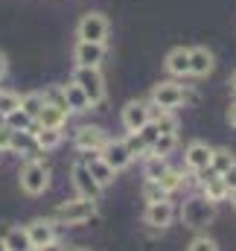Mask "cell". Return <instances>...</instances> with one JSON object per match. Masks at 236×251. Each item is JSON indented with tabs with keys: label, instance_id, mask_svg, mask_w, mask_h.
I'll use <instances>...</instances> for the list:
<instances>
[{
	"label": "cell",
	"instance_id": "cell-1",
	"mask_svg": "<svg viewBox=\"0 0 236 251\" xmlns=\"http://www.w3.org/2000/svg\"><path fill=\"white\" fill-rule=\"evenodd\" d=\"M50 178H53V173L41 158H26L18 173V184L26 196H44L50 190Z\"/></svg>",
	"mask_w": 236,
	"mask_h": 251
},
{
	"label": "cell",
	"instance_id": "cell-2",
	"mask_svg": "<svg viewBox=\"0 0 236 251\" xmlns=\"http://www.w3.org/2000/svg\"><path fill=\"white\" fill-rule=\"evenodd\" d=\"M213 219H216V204L207 201L204 196H189V199L181 204V222H184V228L201 231V228H207Z\"/></svg>",
	"mask_w": 236,
	"mask_h": 251
},
{
	"label": "cell",
	"instance_id": "cell-3",
	"mask_svg": "<svg viewBox=\"0 0 236 251\" xmlns=\"http://www.w3.org/2000/svg\"><path fill=\"white\" fill-rule=\"evenodd\" d=\"M70 82L82 88V94L88 97L91 108H96V105L105 102V94H108V91H105V76L99 73V67H76Z\"/></svg>",
	"mask_w": 236,
	"mask_h": 251
},
{
	"label": "cell",
	"instance_id": "cell-4",
	"mask_svg": "<svg viewBox=\"0 0 236 251\" xmlns=\"http://www.w3.org/2000/svg\"><path fill=\"white\" fill-rule=\"evenodd\" d=\"M59 225H85V222H94L96 219V201L91 199H70V201H61L56 207V216H53Z\"/></svg>",
	"mask_w": 236,
	"mask_h": 251
},
{
	"label": "cell",
	"instance_id": "cell-5",
	"mask_svg": "<svg viewBox=\"0 0 236 251\" xmlns=\"http://www.w3.org/2000/svg\"><path fill=\"white\" fill-rule=\"evenodd\" d=\"M187 100H189V91L184 85H178V82H158L152 88V94H149V102L155 108H164V111H175Z\"/></svg>",
	"mask_w": 236,
	"mask_h": 251
},
{
	"label": "cell",
	"instance_id": "cell-6",
	"mask_svg": "<svg viewBox=\"0 0 236 251\" xmlns=\"http://www.w3.org/2000/svg\"><path fill=\"white\" fill-rule=\"evenodd\" d=\"M108 32H111V24L102 12H88L79 18L76 24V38L79 41H94V44H105L108 41Z\"/></svg>",
	"mask_w": 236,
	"mask_h": 251
},
{
	"label": "cell",
	"instance_id": "cell-7",
	"mask_svg": "<svg viewBox=\"0 0 236 251\" xmlns=\"http://www.w3.org/2000/svg\"><path fill=\"white\" fill-rule=\"evenodd\" d=\"M73 143L82 155H99V149L108 143V134L102 126H79L73 134Z\"/></svg>",
	"mask_w": 236,
	"mask_h": 251
},
{
	"label": "cell",
	"instance_id": "cell-8",
	"mask_svg": "<svg viewBox=\"0 0 236 251\" xmlns=\"http://www.w3.org/2000/svg\"><path fill=\"white\" fill-rule=\"evenodd\" d=\"M70 181H73V187H76V193H79L82 199H91V201H99V199H102V187L91 178L85 161H76V164L70 167Z\"/></svg>",
	"mask_w": 236,
	"mask_h": 251
},
{
	"label": "cell",
	"instance_id": "cell-9",
	"mask_svg": "<svg viewBox=\"0 0 236 251\" xmlns=\"http://www.w3.org/2000/svg\"><path fill=\"white\" fill-rule=\"evenodd\" d=\"M210 158H213V146L204 143V140H192L187 149H184V164L189 173H204L210 170Z\"/></svg>",
	"mask_w": 236,
	"mask_h": 251
},
{
	"label": "cell",
	"instance_id": "cell-10",
	"mask_svg": "<svg viewBox=\"0 0 236 251\" xmlns=\"http://www.w3.org/2000/svg\"><path fill=\"white\" fill-rule=\"evenodd\" d=\"M119 120H122V128H125L128 134L140 131L143 126L149 123V102H143V100H131V102H125Z\"/></svg>",
	"mask_w": 236,
	"mask_h": 251
},
{
	"label": "cell",
	"instance_id": "cell-11",
	"mask_svg": "<svg viewBox=\"0 0 236 251\" xmlns=\"http://www.w3.org/2000/svg\"><path fill=\"white\" fill-rule=\"evenodd\" d=\"M108 56V47L105 44H94V41H76L73 47V59L76 67H99Z\"/></svg>",
	"mask_w": 236,
	"mask_h": 251
},
{
	"label": "cell",
	"instance_id": "cell-12",
	"mask_svg": "<svg viewBox=\"0 0 236 251\" xmlns=\"http://www.w3.org/2000/svg\"><path fill=\"white\" fill-rule=\"evenodd\" d=\"M99 158H102L114 173L128 170V167H131V161H134V158H131V152L125 149V143H122V140H111V137H108V143L99 149Z\"/></svg>",
	"mask_w": 236,
	"mask_h": 251
},
{
	"label": "cell",
	"instance_id": "cell-13",
	"mask_svg": "<svg viewBox=\"0 0 236 251\" xmlns=\"http://www.w3.org/2000/svg\"><path fill=\"white\" fill-rule=\"evenodd\" d=\"M172 219H175V204H172L169 199H164V201H152V204H146V213H143V222H146L149 228H169V225H172Z\"/></svg>",
	"mask_w": 236,
	"mask_h": 251
},
{
	"label": "cell",
	"instance_id": "cell-14",
	"mask_svg": "<svg viewBox=\"0 0 236 251\" xmlns=\"http://www.w3.org/2000/svg\"><path fill=\"white\" fill-rule=\"evenodd\" d=\"M198 176H201V196H204L207 201L219 204V201H225V199L231 196V190H228V184L222 181V176H219V173L204 170V173H198Z\"/></svg>",
	"mask_w": 236,
	"mask_h": 251
},
{
	"label": "cell",
	"instance_id": "cell-15",
	"mask_svg": "<svg viewBox=\"0 0 236 251\" xmlns=\"http://www.w3.org/2000/svg\"><path fill=\"white\" fill-rule=\"evenodd\" d=\"M213 67H216V56H213V50H207V47H189V76H195V79H204V76H210L213 73Z\"/></svg>",
	"mask_w": 236,
	"mask_h": 251
},
{
	"label": "cell",
	"instance_id": "cell-16",
	"mask_svg": "<svg viewBox=\"0 0 236 251\" xmlns=\"http://www.w3.org/2000/svg\"><path fill=\"white\" fill-rule=\"evenodd\" d=\"M26 237H29V243H32V251L41 249V246H47V243H53V240H59L53 219H32V222L26 225Z\"/></svg>",
	"mask_w": 236,
	"mask_h": 251
},
{
	"label": "cell",
	"instance_id": "cell-17",
	"mask_svg": "<svg viewBox=\"0 0 236 251\" xmlns=\"http://www.w3.org/2000/svg\"><path fill=\"white\" fill-rule=\"evenodd\" d=\"M82 161H85V167H88L91 178H94V181H96L102 190L108 187V184H114L117 173H114V170H111V167H108V164L99 158V155H88V158H82Z\"/></svg>",
	"mask_w": 236,
	"mask_h": 251
},
{
	"label": "cell",
	"instance_id": "cell-18",
	"mask_svg": "<svg viewBox=\"0 0 236 251\" xmlns=\"http://www.w3.org/2000/svg\"><path fill=\"white\" fill-rule=\"evenodd\" d=\"M164 67H166L169 76H178V79L189 76V47H172V50L166 53Z\"/></svg>",
	"mask_w": 236,
	"mask_h": 251
},
{
	"label": "cell",
	"instance_id": "cell-19",
	"mask_svg": "<svg viewBox=\"0 0 236 251\" xmlns=\"http://www.w3.org/2000/svg\"><path fill=\"white\" fill-rule=\"evenodd\" d=\"M67 117H70L67 111H61V108H56V105L44 102V105H41V111L35 114V123L41 126V128H64Z\"/></svg>",
	"mask_w": 236,
	"mask_h": 251
},
{
	"label": "cell",
	"instance_id": "cell-20",
	"mask_svg": "<svg viewBox=\"0 0 236 251\" xmlns=\"http://www.w3.org/2000/svg\"><path fill=\"white\" fill-rule=\"evenodd\" d=\"M9 152H15V155H24V158H35V152H38L35 134H32V131H12Z\"/></svg>",
	"mask_w": 236,
	"mask_h": 251
},
{
	"label": "cell",
	"instance_id": "cell-21",
	"mask_svg": "<svg viewBox=\"0 0 236 251\" xmlns=\"http://www.w3.org/2000/svg\"><path fill=\"white\" fill-rule=\"evenodd\" d=\"M61 91H64V102H67V111L70 114H79V111H88L91 108V102H88V97L82 94V88L79 85H61Z\"/></svg>",
	"mask_w": 236,
	"mask_h": 251
},
{
	"label": "cell",
	"instance_id": "cell-22",
	"mask_svg": "<svg viewBox=\"0 0 236 251\" xmlns=\"http://www.w3.org/2000/svg\"><path fill=\"white\" fill-rule=\"evenodd\" d=\"M3 243H6V251H32V243L26 237V228H21V225H12L6 231Z\"/></svg>",
	"mask_w": 236,
	"mask_h": 251
},
{
	"label": "cell",
	"instance_id": "cell-23",
	"mask_svg": "<svg viewBox=\"0 0 236 251\" xmlns=\"http://www.w3.org/2000/svg\"><path fill=\"white\" fill-rule=\"evenodd\" d=\"M3 123L9 126L12 131H35V128H38V123H35L26 111H21V108H15L12 114H6V117H3Z\"/></svg>",
	"mask_w": 236,
	"mask_h": 251
},
{
	"label": "cell",
	"instance_id": "cell-24",
	"mask_svg": "<svg viewBox=\"0 0 236 251\" xmlns=\"http://www.w3.org/2000/svg\"><path fill=\"white\" fill-rule=\"evenodd\" d=\"M32 134H35L38 149H56V146H61V140H64V131L61 128H41L38 126Z\"/></svg>",
	"mask_w": 236,
	"mask_h": 251
},
{
	"label": "cell",
	"instance_id": "cell-25",
	"mask_svg": "<svg viewBox=\"0 0 236 251\" xmlns=\"http://www.w3.org/2000/svg\"><path fill=\"white\" fill-rule=\"evenodd\" d=\"M234 164H236V155L228 149V146L213 149V158H210V170H213V173H219V176H222V173H225L228 167H234Z\"/></svg>",
	"mask_w": 236,
	"mask_h": 251
},
{
	"label": "cell",
	"instance_id": "cell-26",
	"mask_svg": "<svg viewBox=\"0 0 236 251\" xmlns=\"http://www.w3.org/2000/svg\"><path fill=\"white\" fill-rule=\"evenodd\" d=\"M155 181L161 184V190H164L166 196H172L178 187H184V173H178V170H169V167H166V170L161 173V178H155Z\"/></svg>",
	"mask_w": 236,
	"mask_h": 251
},
{
	"label": "cell",
	"instance_id": "cell-27",
	"mask_svg": "<svg viewBox=\"0 0 236 251\" xmlns=\"http://www.w3.org/2000/svg\"><path fill=\"white\" fill-rule=\"evenodd\" d=\"M175 146H178V134H158V140L149 146V152L161 155V158H169L175 152Z\"/></svg>",
	"mask_w": 236,
	"mask_h": 251
},
{
	"label": "cell",
	"instance_id": "cell-28",
	"mask_svg": "<svg viewBox=\"0 0 236 251\" xmlns=\"http://www.w3.org/2000/svg\"><path fill=\"white\" fill-rule=\"evenodd\" d=\"M166 167H169V164H166V158H161V155H152V152H149V155L143 158V173H146L149 181L161 178V173H164Z\"/></svg>",
	"mask_w": 236,
	"mask_h": 251
},
{
	"label": "cell",
	"instance_id": "cell-29",
	"mask_svg": "<svg viewBox=\"0 0 236 251\" xmlns=\"http://www.w3.org/2000/svg\"><path fill=\"white\" fill-rule=\"evenodd\" d=\"M41 105H44L41 91H29V94H24V97H21V111H26L32 120H35V114L41 111Z\"/></svg>",
	"mask_w": 236,
	"mask_h": 251
},
{
	"label": "cell",
	"instance_id": "cell-30",
	"mask_svg": "<svg viewBox=\"0 0 236 251\" xmlns=\"http://www.w3.org/2000/svg\"><path fill=\"white\" fill-rule=\"evenodd\" d=\"M41 100L44 102H50V105H56L61 111H67V102H64V91H61V85H47L44 91H41ZM70 114V111H67Z\"/></svg>",
	"mask_w": 236,
	"mask_h": 251
},
{
	"label": "cell",
	"instance_id": "cell-31",
	"mask_svg": "<svg viewBox=\"0 0 236 251\" xmlns=\"http://www.w3.org/2000/svg\"><path fill=\"white\" fill-rule=\"evenodd\" d=\"M122 143H125V149L131 152V158H146V155H149V146L143 143V137H140L137 131H134V134H125Z\"/></svg>",
	"mask_w": 236,
	"mask_h": 251
},
{
	"label": "cell",
	"instance_id": "cell-32",
	"mask_svg": "<svg viewBox=\"0 0 236 251\" xmlns=\"http://www.w3.org/2000/svg\"><path fill=\"white\" fill-rule=\"evenodd\" d=\"M15 108H21V97L15 91H0V117L12 114Z\"/></svg>",
	"mask_w": 236,
	"mask_h": 251
},
{
	"label": "cell",
	"instance_id": "cell-33",
	"mask_svg": "<svg viewBox=\"0 0 236 251\" xmlns=\"http://www.w3.org/2000/svg\"><path fill=\"white\" fill-rule=\"evenodd\" d=\"M143 199H146V204H152V201H164V199H169V196L161 190L158 181H149V178H146V184H143Z\"/></svg>",
	"mask_w": 236,
	"mask_h": 251
},
{
	"label": "cell",
	"instance_id": "cell-34",
	"mask_svg": "<svg viewBox=\"0 0 236 251\" xmlns=\"http://www.w3.org/2000/svg\"><path fill=\"white\" fill-rule=\"evenodd\" d=\"M187 251H219V243L216 240H210V237H195L189 246H187Z\"/></svg>",
	"mask_w": 236,
	"mask_h": 251
},
{
	"label": "cell",
	"instance_id": "cell-35",
	"mask_svg": "<svg viewBox=\"0 0 236 251\" xmlns=\"http://www.w3.org/2000/svg\"><path fill=\"white\" fill-rule=\"evenodd\" d=\"M9 143H12V128L0 123V152H9Z\"/></svg>",
	"mask_w": 236,
	"mask_h": 251
},
{
	"label": "cell",
	"instance_id": "cell-36",
	"mask_svg": "<svg viewBox=\"0 0 236 251\" xmlns=\"http://www.w3.org/2000/svg\"><path fill=\"white\" fill-rule=\"evenodd\" d=\"M222 181L228 184V190H236V164H234V167H228V170L222 173Z\"/></svg>",
	"mask_w": 236,
	"mask_h": 251
},
{
	"label": "cell",
	"instance_id": "cell-37",
	"mask_svg": "<svg viewBox=\"0 0 236 251\" xmlns=\"http://www.w3.org/2000/svg\"><path fill=\"white\" fill-rule=\"evenodd\" d=\"M35 251H67V246L59 243V240H53V243H47V246H41V249H35Z\"/></svg>",
	"mask_w": 236,
	"mask_h": 251
},
{
	"label": "cell",
	"instance_id": "cell-38",
	"mask_svg": "<svg viewBox=\"0 0 236 251\" xmlns=\"http://www.w3.org/2000/svg\"><path fill=\"white\" fill-rule=\"evenodd\" d=\"M6 73H9V59H6V53L0 50V82L6 79Z\"/></svg>",
	"mask_w": 236,
	"mask_h": 251
},
{
	"label": "cell",
	"instance_id": "cell-39",
	"mask_svg": "<svg viewBox=\"0 0 236 251\" xmlns=\"http://www.w3.org/2000/svg\"><path fill=\"white\" fill-rule=\"evenodd\" d=\"M228 123H231V126L236 128V102L231 105V108H228Z\"/></svg>",
	"mask_w": 236,
	"mask_h": 251
},
{
	"label": "cell",
	"instance_id": "cell-40",
	"mask_svg": "<svg viewBox=\"0 0 236 251\" xmlns=\"http://www.w3.org/2000/svg\"><path fill=\"white\" fill-rule=\"evenodd\" d=\"M228 199H231V201L236 204V190H231V196H228Z\"/></svg>",
	"mask_w": 236,
	"mask_h": 251
},
{
	"label": "cell",
	"instance_id": "cell-41",
	"mask_svg": "<svg viewBox=\"0 0 236 251\" xmlns=\"http://www.w3.org/2000/svg\"><path fill=\"white\" fill-rule=\"evenodd\" d=\"M231 88H234V91H236V73H234V76H231Z\"/></svg>",
	"mask_w": 236,
	"mask_h": 251
},
{
	"label": "cell",
	"instance_id": "cell-42",
	"mask_svg": "<svg viewBox=\"0 0 236 251\" xmlns=\"http://www.w3.org/2000/svg\"><path fill=\"white\" fill-rule=\"evenodd\" d=\"M0 251H6V243H3V237H0Z\"/></svg>",
	"mask_w": 236,
	"mask_h": 251
},
{
	"label": "cell",
	"instance_id": "cell-43",
	"mask_svg": "<svg viewBox=\"0 0 236 251\" xmlns=\"http://www.w3.org/2000/svg\"><path fill=\"white\" fill-rule=\"evenodd\" d=\"M73 251H88V249H73Z\"/></svg>",
	"mask_w": 236,
	"mask_h": 251
}]
</instances>
